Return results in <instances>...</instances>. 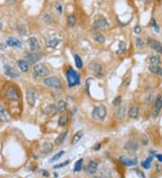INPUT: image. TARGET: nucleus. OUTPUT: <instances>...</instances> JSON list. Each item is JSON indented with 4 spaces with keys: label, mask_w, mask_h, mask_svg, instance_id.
Listing matches in <instances>:
<instances>
[{
    "label": "nucleus",
    "mask_w": 162,
    "mask_h": 178,
    "mask_svg": "<svg viewBox=\"0 0 162 178\" xmlns=\"http://www.w3.org/2000/svg\"><path fill=\"white\" fill-rule=\"evenodd\" d=\"M67 81L69 87L77 86L80 84V75L72 68H69L67 70Z\"/></svg>",
    "instance_id": "nucleus-1"
},
{
    "label": "nucleus",
    "mask_w": 162,
    "mask_h": 178,
    "mask_svg": "<svg viewBox=\"0 0 162 178\" xmlns=\"http://www.w3.org/2000/svg\"><path fill=\"white\" fill-rule=\"evenodd\" d=\"M107 115V109L106 105L100 104L97 106H95L92 112V117L94 120L98 122H103Z\"/></svg>",
    "instance_id": "nucleus-2"
},
{
    "label": "nucleus",
    "mask_w": 162,
    "mask_h": 178,
    "mask_svg": "<svg viewBox=\"0 0 162 178\" xmlns=\"http://www.w3.org/2000/svg\"><path fill=\"white\" fill-rule=\"evenodd\" d=\"M90 70L97 78H103L105 76V70L103 66L101 65L97 61H93L89 65Z\"/></svg>",
    "instance_id": "nucleus-3"
},
{
    "label": "nucleus",
    "mask_w": 162,
    "mask_h": 178,
    "mask_svg": "<svg viewBox=\"0 0 162 178\" xmlns=\"http://www.w3.org/2000/svg\"><path fill=\"white\" fill-rule=\"evenodd\" d=\"M43 53L41 51H33L30 53H25V59L30 64V65H33L35 63H37L39 61L43 58Z\"/></svg>",
    "instance_id": "nucleus-4"
},
{
    "label": "nucleus",
    "mask_w": 162,
    "mask_h": 178,
    "mask_svg": "<svg viewBox=\"0 0 162 178\" xmlns=\"http://www.w3.org/2000/svg\"><path fill=\"white\" fill-rule=\"evenodd\" d=\"M43 84L51 88H54V89H60L62 87L61 85V81L60 79L57 76H49L44 78L43 80Z\"/></svg>",
    "instance_id": "nucleus-5"
},
{
    "label": "nucleus",
    "mask_w": 162,
    "mask_h": 178,
    "mask_svg": "<svg viewBox=\"0 0 162 178\" xmlns=\"http://www.w3.org/2000/svg\"><path fill=\"white\" fill-rule=\"evenodd\" d=\"M33 75L35 77H45L50 75V70L44 64H38L33 68Z\"/></svg>",
    "instance_id": "nucleus-6"
},
{
    "label": "nucleus",
    "mask_w": 162,
    "mask_h": 178,
    "mask_svg": "<svg viewBox=\"0 0 162 178\" xmlns=\"http://www.w3.org/2000/svg\"><path fill=\"white\" fill-rule=\"evenodd\" d=\"M161 109H162V96L160 94H158L151 112V116L153 119H157L158 117Z\"/></svg>",
    "instance_id": "nucleus-7"
},
{
    "label": "nucleus",
    "mask_w": 162,
    "mask_h": 178,
    "mask_svg": "<svg viewBox=\"0 0 162 178\" xmlns=\"http://www.w3.org/2000/svg\"><path fill=\"white\" fill-rule=\"evenodd\" d=\"M4 72L7 76L11 77V78H14V79L18 78L20 76V72L15 68H14L13 66L8 65V64L4 65Z\"/></svg>",
    "instance_id": "nucleus-8"
},
{
    "label": "nucleus",
    "mask_w": 162,
    "mask_h": 178,
    "mask_svg": "<svg viewBox=\"0 0 162 178\" xmlns=\"http://www.w3.org/2000/svg\"><path fill=\"white\" fill-rule=\"evenodd\" d=\"M109 27V23L105 17H98L94 22V30L105 29Z\"/></svg>",
    "instance_id": "nucleus-9"
},
{
    "label": "nucleus",
    "mask_w": 162,
    "mask_h": 178,
    "mask_svg": "<svg viewBox=\"0 0 162 178\" xmlns=\"http://www.w3.org/2000/svg\"><path fill=\"white\" fill-rule=\"evenodd\" d=\"M124 148L130 152V153H134L139 149V143L135 140H129L124 146Z\"/></svg>",
    "instance_id": "nucleus-10"
},
{
    "label": "nucleus",
    "mask_w": 162,
    "mask_h": 178,
    "mask_svg": "<svg viewBox=\"0 0 162 178\" xmlns=\"http://www.w3.org/2000/svg\"><path fill=\"white\" fill-rule=\"evenodd\" d=\"M119 160L122 164L126 166H133L137 165V163H138V159L136 157L129 158V157L124 156H121L119 157Z\"/></svg>",
    "instance_id": "nucleus-11"
},
{
    "label": "nucleus",
    "mask_w": 162,
    "mask_h": 178,
    "mask_svg": "<svg viewBox=\"0 0 162 178\" xmlns=\"http://www.w3.org/2000/svg\"><path fill=\"white\" fill-rule=\"evenodd\" d=\"M27 43H28V46L32 51H38L41 49L40 43H39L38 39L36 37H30L27 40Z\"/></svg>",
    "instance_id": "nucleus-12"
},
{
    "label": "nucleus",
    "mask_w": 162,
    "mask_h": 178,
    "mask_svg": "<svg viewBox=\"0 0 162 178\" xmlns=\"http://www.w3.org/2000/svg\"><path fill=\"white\" fill-rule=\"evenodd\" d=\"M147 43H148V46H149L150 49H152V50H154L155 51H157V52L162 54V44H161L159 42H158V41H156V40H153V39H150H150H148Z\"/></svg>",
    "instance_id": "nucleus-13"
},
{
    "label": "nucleus",
    "mask_w": 162,
    "mask_h": 178,
    "mask_svg": "<svg viewBox=\"0 0 162 178\" xmlns=\"http://www.w3.org/2000/svg\"><path fill=\"white\" fill-rule=\"evenodd\" d=\"M6 96H7V98L8 99V100H10V101H17L18 99H19L18 92H17V90H16L14 87H13V86L9 87V88L7 90V92H6Z\"/></svg>",
    "instance_id": "nucleus-14"
},
{
    "label": "nucleus",
    "mask_w": 162,
    "mask_h": 178,
    "mask_svg": "<svg viewBox=\"0 0 162 178\" xmlns=\"http://www.w3.org/2000/svg\"><path fill=\"white\" fill-rule=\"evenodd\" d=\"M37 99L36 93L33 89H27L26 91V100L30 106H33Z\"/></svg>",
    "instance_id": "nucleus-15"
},
{
    "label": "nucleus",
    "mask_w": 162,
    "mask_h": 178,
    "mask_svg": "<svg viewBox=\"0 0 162 178\" xmlns=\"http://www.w3.org/2000/svg\"><path fill=\"white\" fill-rule=\"evenodd\" d=\"M7 44L9 47H14V48H22V42L20 40L14 38V37H10L7 39Z\"/></svg>",
    "instance_id": "nucleus-16"
},
{
    "label": "nucleus",
    "mask_w": 162,
    "mask_h": 178,
    "mask_svg": "<svg viewBox=\"0 0 162 178\" xmlns=\"http://www.w3.org/2000/svg\"><path fill=\"white\" fill-rule=\"evenodd\" d=\"M61 42V40L57 37H52V38H48L46 41V45L48 48H56Z\"/></svg>",
    "instance_id": "nucleus-17"
},
{
    "label": "nucleus",
    "mask_w": 162,
    "mask_h": 178,
    "mask_svg": "<svg viewBox=\"0 0 162 178\" xmlns=\"http://www.w3.org/2000/svg\"><path fill=\"white\" fill-rule=\"evenodd\" d=\"M86 169H87V172H88V174H94L96 173V171H97V169H98V163L95 162V161H94V160H92V161H90V162L88 164Z\"/></svg>",
    "instance_id": "nucleus-18"
},
{
    "label": "nucleus",
    "mask_w": 162,
    "mask_h": 178,
    "mask_svg": "<svg viewBox=\"0 0 162 178\" xmlns=\"http://www.w3.org/2000/svg\"><path fill=\"white\" fill-rule=\"evenodd\" d=\"M126 114V106L125 105H119L115 110V115L118 119H124Z\"/></svg>",
    "instance_id": "nucleus-19"
},
{
    "label": "nucleus",
    "mask_w": 162,
    "mask_h": 178,
    "mask_svg": "<svg viewBox=\"0 0 162 178\" xmlns=\"http://www.w3.org/2000/svg\"><path fill=\"white\" fill-rule=\"evenodd\" d=\"M56 112H57V106L53 104H50L44 108V114L47 116L54 115L56 113Z\"/></svg>",
    "instance_id": "nucleus-20"
},
{
    "label": "nucleus",
    "mask_w": 162,
    "mask_h": 178,
    "mask_svg": "<svg viewBox=\"0 0 162 178\" xmlns=\"http://www.w3.org/2000/svg\"><path fill=\"white\" fill-rule=\"evenodd\" d=\"M68 130H65V131H63V132H61L60 133L56 138H55V145H57V146H59V145H61L64 141H65V140H66V138H67V136H68Z\"/></svg>",
    "instance_id": "nucleus-21"
},
{
    "label": "nucleus",
    "mask_w": 162,
    "mask_h": 178,
    "mask_svg": "<svg viewBox=\"0 0 162 178\" xmlns=\"http://www.w3.org/2000/svg\"><path fill=\"white\" fill-rule=\"evenodd\" d=\"M18 66L22 72H27L30 68V64L25 61V59H19Z\"/></svg>",
    "instance_id": "nucleus-22"
},
{
    "label": "nucleus",
    "mask_w": 162,
    "mask_h": 178,
    "mask_svg": "<svg viewBox=\"0 0 162 178\" xmlns=\"http://www.w3.org/2000/svg\"><path fill=\"white\" fill-rule=\"evenodd\" d=\"M148 68H149V71L151 72L152 74H156L158 76H162V67L158 65H150Z\"/></svg>",
    "instance_id": "nucleus-23"
},
{
    "label": "nucleus",
    "mask_w": 162,
    "mask_h": 178,
    "mask_svg": "<svg viewBox=\"0 0 162 178\" xmlns=\"http://www.w3.org/2000/svg\"><path fill=\"white\" fill-rule=\"evenodd\" d=\"M56 106H57V112H64L67 110V108H68V104L64 100H59L57 103Z\"/></svg>",
    "instance_id": "nucleus-24"
},
{
    "label": "nucleus",
    "mask_w": 162,
    "mask_h": 178,
    "mask_svg": "<svg viewBox=\"0 0 162 178\" xmlns=\"http://www.w3.org/2000/svg\"><path fill=\"white\" fill-rule=\"evenodd\" d=\"M129 117L132 119H136L139 115V107L136 104H133L129 109Z\"/></svg>",
    "instance_id": "nucleus-25"
},
{
    "label": "nucleus",
    "mask_w": 162,
    "mask_h": 178,
    "mask_svg": "<svg viewBox=\"0 0 162 178\" xmlns=\"http://www.w3.org/2000/svg\"><path fill=\"white\" fill-rule=\"evenodd\" d=\"M83 135H84V133H83V131L82 130H78V131H77L74 135H73V137H72V140H71V144L72 145H75V144H77L81 138H82V137H83Z\"/></svg>",
    "instance_id": "nucleus-26"
},
{
    "label": "nucleus",
    "mask_w": 162,
    "mask_h": 178,
    "mask_svg": "<svg viewBox=\"0 0 162 178\" xmlns=\"http://www.w3.org/2000/svg\"><path fill=\"white\" fill-rule=\"evenodd\" d=\"M92 38H93V40H94L95 42H96V43H98L104 44V43H106V38H105V36H104L103 34H101V33L95 32V33L93 34Z\"/></svg>",
    "instance_id": "nucleus-27"
},
{
    "label": "nucleus",
    "mask_w": 162,
    "mask_h": 178,
    "mask_svg": "<svg viewBox=\"0 0 162 178\" xmlns=\"http://www.w3.org/2000/svg\"><path fill=\"white\" fill-rule=\"evenodd\" d=\"M69 123V117L67 114H62L61 116H59V121H58V124L60 127H65Z\"/></svg>",
    "instance_id": "nucleus-28"
},
{
    "label": "nucleus",
    "mask_w": 162,
    "mask_h": 178,
    "mask_svg": "<svg viewBox=\"0 0 162 178\" xmlns=\"http://www.w3.org/2000/svg\"><path fill=\"white\" fill-rule=\"evenodd\" d=\"M0 120L2 122H8L9 121V117L5 110V108L0 104Z\"/></svg>",
    "instance_id": "nucleus-29"
},
{
    "label": "nucleus",
    "mask_w": 162,
    "mask_h": 178,
    "mask_svg": "<svg viewBox=\"0 0 162 178\" xmlns=\"http://www.w3.org/2000/svg\"><path fill=\"white\" fill-rule=\"evenodd\" d=\"M53 150V146L51 142H45L43 145V148H42V152L43 154H49Z\"/></svg>",
    "instance_id": "nucleus-30"
},
{
    "label": "nucleus",
    "mask_w": 162,
    "mask_h": 178,
    "mask_svg": "<svg viewBox=\"0 0 162 178\" xmlns=\"http://www.w3.org/2000/svg\"><path fill=\"white\" fill-rule=\"evenodd\" d=\"M152 160H153V156L150 155L147 159H145L144 161L141 162V166L145 169H150V166H151V163H152Z\"/></svg>",
    "instance_id": "nucleus-31"
},
{
    "label": "nucleus",
    "mask_w": 162,
    "mask_h": 178,
    "mask_svg": "<svg viewBox=\"0 0 162 178\" xmlns=\"http://www.w3.org/2000/svg\"><path fill=\"white\" fill-rule=\"evenodd\" d=\"M150 65H158L160 62V58L158 55H150L148 58Z\"/></svg>",
    "instance_id": "nucleus-32"
},
{
    "label": "nucleus",
    "mask_w": 162,
    "mask_h": 178,
    "mask_svg": "<svg viewBox=\"0 0 162 178\" xmlns=\"http://www.w3.org/2000/svg\"><path fill=\"white\" fill-rule=\"evenodd\" d=\"M101 176L103 178H113L111 171L106 167H103L101 169Z\"/></svg>",
    "instance_id": "nucleus-33"
},
{
    "label": "nucleus",
    "mask_w": 162,
    "mask_h": 178,
    "mask_svg": "<svg viewBox=\"0 0 162 178\" xmlns=\"http://www.w3.org/2000/svg\"><path fill=\"white\" fill-rule=\"evenodd\" d=\"M126 51V44L124 42H120L119 43V47H118V50L116 51V53L118 55H123L124 54Z\"/></svg>",
    "instance_id": "nucleus-34"
},
{
    "label": "nucleus",
    "mask_w": 162,
    "mask_h": 178,
    "mask_svg": "<svg viewBox=\"0 0 162 178\" xmlns=\"http://www.w3.org/2000/svg\"><path fill=\"white\" fill-rule=\"evenodd\" d=\"M74 61H75L76 67H77L78 69H80V68H83V61H82V59H81V58H80L78 55H77V54L74 55Z\"/></svg>",
    "instance_id": "nucleus-35"
},
{
    "label": "nucleus",
    "mask_w": 162,
    "mask_h": 178,
    "mask_svg": "<svg viewBox=\"0 0 162 178\" xmlns=\"http://www.w3.org/2000/svg\"><path fill=\"white\" fill-rule=\"evenodd\" d=\"M144 45H145V43L144 41L141 38H137L135 40V46L138 50H141L144 48Z\"/></svg>",
    "instance_id": "nucleus-36"
},
{
    "label": "nucleus",
    "mask_w": 162,
    "mask_h": 178,
    "mask_svg": "<svg viewBox=\"0 0 162 178\" xmlns=\"http://www.w3.org/2000/svg\"><path fill=\"white\" fill-rule=\"evenodd\" d=\"M82 166H83V159L80 158L78 159L76 163H75V166H74V171L75 172H79L82 169Z\"/></svg>",
    "instance_id": "nucleus-37"
},
{
    "label": "nucleus",
    "mask_w": 162,
    "mask_h": 178,
    "mask_svg": "<svg viewBox=\"0 0 162 178\" xmlns=\"http://www.w3.org/2000/svg\"><path fill=\"white\" fill-rule=\"evenodd\" d=\"M65 154V151L64 150H61V151H59V152H58L57 154H55L51 159H50V162L51 163V162H54V161H57V160H59L60 157H61L63 155Z\"/></svg>",
    "instance_id": "nucleus-38"
},
{
    "label": "nucleus",
    "mask_w": 162,
    "mask_h": 178,
    "mask_svg": "<svg viewBox=\"0 0 162 178\" xmlns=\"http://www.w3.org/2000/svg\"><path fill=\"white\" fill-rule=\"evenodd\" d=\"M43 21L48 24V25H51L54 21H53V17L50 14H45L43 15Z\"/></svg>",
    "instance_id": "nucleus-39"
},
{
    "label": "nucleus",
    "mask_w": 162,
    "mask_h": 178,
    "mask_svg": "<svg viewBox=\"0 0 162 178\" xmlns=\"http://www.w3.org/2000/svg\"><path fill=\"white\" fill-rule=\"evenodd\" d=\"M76 23H77V18H76L75 15H70V16L68 17V25H69V26L73 27L76 25Z\"/></svg>",
    "instance_id": "nucleus-40"
},
{
    "label": "nucleus",
    "mask_w": 162,
    "mask_h": 178,
    "mask_svg": "<svg viewBox=\"0 0 162 178\" xmlns=\"http://www.w3.org/2000/svg\"><path fill=\"white\" fill-rule=\"evenodd\" d=\"M122 104V96L121 95H117L114 100H113V105L117 107Z\"/></svg>",
    "instance_id": "nucleus-41"
},
{
    "label": "nucleus",
    "mask_w": 162,
    "mask_h": 178,
    "mask_svg": "<svg viewBox=\"0 0 162 178\" xmlns=\"http://www.w3.org/2000/svg\"><path fill=\"white\" fill-rule=\"evenodd\" d=\"M151 26H152L153 30H154L156 32H159V27H158V24L156 23V20H155V19H152V21H151Z\"/></svg>",
    "instance_id": "nucleus-42"
},
{
    "label": "nucleus",
    "mask_w": 162,
    "mask_h": 178,
    "mask_svg": "<svg viewBox=\"0 0 162 178\" xmlns=\"http://www.w3.org/2000/svg\"><path fill=\"white\" fill-rule=\"evenodd\" d=\"M69 160H67V161H65V162H63V163H60V164L55 165V166H53V168H55V169L61 168V167H64L65 166H67V165H69Z\"/></svg>",
    "instance_id": "nucleus-43"
},
{
    "label": "nucleus",
    "mask_w": 162,
    "mask_h": 178,
    "mask_svg": "<svg viewBox=\"0 0 162 178\" xmlns=\"http://www.w3.org/2000/svg\"><path fill=\"white\" fill-rule=\"evenodd\" d=\"M141 141H142V145H143V146L148 145V143H149L148 137H147L146 135H142V137H141Z\"/></svg>",
    "instance_id": "nucleus-44"
},
{
    "label": "nucleus",
    "mask_w": 162,
    "mask_h": 178,
    "mask_svg": "<svg viewBox=\"0 0 162 178\" xmlns=\"http://www.w3.org/2000/svg\"><path fill=\"white\" fill-rule=\"evenodd\" d=\"M56 10L58 11V13L61 14V13H62V11H63L62 6L60 5V4H57V5H56Z\"/></svg>",
    "instance_id": "nucleus-45"
},
{
    "label": "nucleus",
    "mask_w": 162,
    "mask_h": 178,
    "mask_svg": "<svg viewBox=\"0 0 162 178\" xmlns=\"http://www.w3.org/2000/svg\"><path fill=\"white\" fill-rule=\"evenodd\" d=\"M134 32H135L136 34L140 33V32H141V27H140V26H139V25L135 26V27H134Z\"/></svg>",
    "instance_id": "nucleus-46"
},
{
    "label": "nucleus",
    "mask_w": 162,
    "mask_h": 178,
    "mask_svg": "<svg viewBox=\"0 0 162 178\" xmlns=\"http://www.w3.org/2000/svg\"><path fill=\"white\" fill-rule=\"evenodd\" d=\"M101 146H102V144H101V143H96V144L94 146L93 149H94V150H99V149L101 148Z\"/></svg>",
    "instance_id": "nucleus-47"
},
{
    "label": "nucleus",
    "mask_w": 162,
    "mask_h": 178,
    "mask_svg": "<svg viewBox=\"0 0 162 178\" xmlns=\"http://www.w3.org/2000/svg\"><path fill=\"white\" fill-rule=\"evenodd\" d=\"M156 156H157L158 160L159 162H162V154H157Z\"/></svg>",
    "instance_id": "nucleus-48"
},
{
    "label": "nucleus",
    "mask_w": 162,
    "mask_h": 178,
    "mask_svg": "<svg viewBox=\"0 0 162 178\" xmlns=\"http://www.w3.org/2000/svg\"><path fill=\"white\" fill-rule=\"evenodd\" d=\"M130 81H131V77H127V78L125 79V80H124V84H125V86H129Z\"/></svg>",
    "instance_id": "nucleus-49"
},
{
    "label": "nucleus",
    "mask_w": 162,
    "mask_h": 178,
    "mask_svg": "<svg viewBox=\"0 0 162 178\" xmlns=\"http://www.w3.org/2000/svg\"><path fill=\"white\" fill-rule=\"evenodd\" d=\"M43 176H46V177H48V176H50V174H49V172L48 171H43Z\"/></svg>",
    "instance_id": "nucleus-50"
},
{
    "label": "nucleus",
    "mask_w": 162,
    "mask_h": 178,
    "mask_svg": "<svg viewBox=\"0 0 162 178\" xmlns=\"http://www.w3.org/2000/svg\"><path fill=\"white\" fill-rule=\"evenodd\" d=\"M90 178H103V177L102 176H98V175H93Z\"/></svg>",
    "instance_id": "nucleus-51"
},
{
    "label": "nucleus",
    "mask_w": 162,
    "mask_h": 178,
    "mask_svg": "<svg viewBox=\"0 0 162 178\" xmlns=\"http://www.w3.org/2000/svg\"><path fill=\"white\" fill-rule=\"evenodd\" d=\"M2 27H3V25H2L1 21H0V30H1V29H2Z\"/></svg>",
    "instance_id": "nucleus-52"
},
{
    "label": "nucleus",
    "mask_w": 162,
    "mask_h": 178,
    "mask_svg": "<svg viewBox=\"0 0 162 178\" xmlns=\"http://www.w3.org/2000/svg\"><path fill=\"white\" fill-rule=\"evenodd\" d=\"M151 178H155V177H151Z\"/></svg>",
    "instance_id": "nucleus-53"
}]
</instances>
